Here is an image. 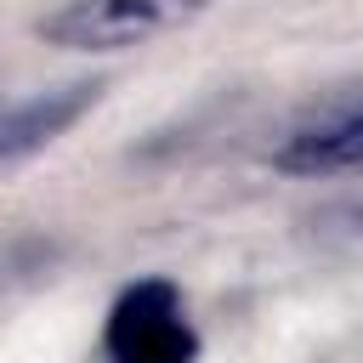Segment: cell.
Segmentation results:
<instances>
[{"instance_id":"3957f363","label":"cell","mask_w":363,"mask_h":363,"mask_svg":"<svg viewBox=\"0 0 363 363\" xmlns=\"http://www.w3.org/2000/svg\"><path fill=\"white\" fill-rule=\"evenodd\" d=\"M272 164L284 176H346V170H363V96L329 102L312 119H301L272 147Z\"/></svg>"},{"instance_id":"6da1fadb","label":"cell","mask_w":363,"mask_h":363,"mask_svg":"<svg viewBox=\"0 0 363 363\" xmlns=\"http://www.w3.org/2000/svg\"><path fill=\"white\" fill-rule=\"evenodd\" d=\"M210 6L221 0H62L40 23V34L68 51H125L204 17Z\"/></svg>"},{"instance_id":"7a4b0ae2","label":"cell","mask_w":363,"mask_h":363,"mask_svg":"<svg viewBox=\"0 0 363 363\" xmlns=\"http://www.w3.org/2000/svg\"><path fill=\"white\" fill-rule=\"evenodd\" d=\"M108 363H199V329L170 278H142L108 306Z\"/></svg>"},{"instance_id":"277c9868","label":"cell","mask_w":363,"mask_h":363,"mask_svg":"<svg viewBox=\"0 0 363 363\" xmlns=\"http://www.w3.org/2000/svg\"><path fill=\"white\" fill-rule=\"evenodd\" d=\"M96 96H102V85L96 79H79V85H62V91H45V96H28V102L6 108L0 113V164L51 147L68 125H79L96 108Z\"/></svg>"}]
</instances>
